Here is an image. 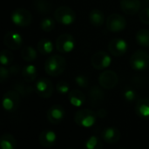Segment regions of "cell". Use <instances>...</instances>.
<instances>
[{
    "label": "cell",
    "mask_w": 149,
    "mask_h": 149,
    "mask_svg": "<svg viewBox=\"0 0 149 149\" xmlns=\"http://www.w3.org/2000/svg\"><path fill=\"white\" fill-rule=\"evenodd\" d=\"M56 90L60 94H66L70 92V86L65 81H58L56 85Z\"/></svg>",
    "instance_id": "4dcf8cb0"
},
{
    "label": "cell",
    "mask_w": 149,
    "mask_h": 149,
    "mask_svg": "<svg viewBox=\"0 0 149 149\" xmlns=\"http://www.w3.org/2000/svg\"><path fill=\"white\" fill-rule=\"evenodd\" d=\"M66 68V61L60 55H52L45 62V71L51 77H58L61 75Z\"/></svg>",
    "instance_id": "6da1fadb"
},
{
    "label": "cell",
    "mask_w": 149,
    "mask_h": 149,
    "mask_svg": "<svg viewBox=\"0 0 149 149\" xmlns=\"http://www.w3.org/2000/svg\"><path fill=\"white\" fill-rule=\"evenodd\" d=\"M124 98L128 102H132V101L135 100V99H136V93H135V91L133 90V89H127L124 92Z\"/></svg>",
    "instance_id": "e575fe53"
},
{
    "label": "cell",
    "mask_w": 149,
    "mask_h": 149,
    "mask_svg": "<svg viewBox=\"0 0 149 149\" xmlns=\"http://www.w3.org/2000/svg\"><path fill=\"white\" fill-rule=\"evenodd\" d=\"M20 93L16 90H10L3 94V107L7 112L16 111L20 105Z\"/></svg>",
    "instance_id": "8992f818"
},
{
    "label": "cell",
    "mask_w": 149,
    "mask_h": 149,
    "mask_svg": "<svg viewBox=\"0 0 149 149\" xmlns=\"http://www.w3.org/2000/svg\"><path fill=\"white\" fill-rule=\"evenodd\" d=\"M136 41L142 47H149V30L142 29L136 33Z\"/></svg>",
    "instance_id": "4316f807"
},
{
    "label": "cell",
    "mask_w": 149,
    "mask_h": 149,
    "mask_svg": "<svg viewBox=\"0 0 149 149\" xmlns=\"http://www.w3.org/2000/svg\"><path fill=\"white\" fill-rule=\"evenodd\" d=\"M3 43L10 50H18L23 44L22 36L15 31H7L3 37Z\"/></svg>",
    "instance_id": "5bb4252c"
},
{
    "label": "cell",
    "mask_w": 149,
    "mask_h": 149,
    "mask_svg": "<svg viewBox=\"0 0 149 149\" xmlns=\"http://www.w3.org/2000/svg\"><path fill=\"white\" fill-rule=\"evenodd\" d=\"M140 20L145 24H149V7L145 8L140 12Z\"/></svg>",
    "instance_id": "836d02e7"
},
{
    "label": "cell",
    "mask_w": 149,
    "mask_h": 149,
    "mask_svg": "<svg viewBox=\"0 0 149 149\" xmlns=\"http://www.w3.org/2000/svg\"><path fill=\"white\" fill-rule=\"evenodd\" d=\"M89 21L93 26L100 27L104 24L105 15L100 10L94 9L91 10V12L89 13Z\"/></svg>",
    "instance_id": "44dd1931"
},
{
    "label": "cell",
    "mask_w": 149,
    "mask_h": 149,
    "mask_svg": "<svg viewBox=\"0 0 149 149\" xmlns=\"http://www.w3.org/2000/svg\"><path fill=\"white\" fill-rule=\"evenodd\" d=\"M75 83L81 88H86L89 86V80L84 75H78L75 77Z\"/></svg>",
    "instance_id": "d6a6232c"
},
{
    "label": "cell",
    "mask_w": 149,
    "mask_h": 149,
    "mask_svg": "<svg viewBox=\"0 0 149 149\" xmlns=\"http://www.w3.org/2000/svg\"><path fill=\"white\" fill-rule=\"evenodd\" d=\"M14 59V55L9 50H3L1 52V56H0V62L2 65H9L13 62Z\"/></svg>",
    "instance_id": "f1b7e54d"
},
{
    "label": "cell",
    "mask_w": 149,
    "mask_h": 149,
    "mask_svg": "<svg viewBox=\"0 0 149 149\" xmlns=\"http://www.w3.org/2000/svg\"><path fill=\"white\" fill-rule=\"evenodd\" d=\"M9 70H10V74H17V73L19 72V67H18L17 65H14V66H11Z\"/></svg>",
    "instance_id": "74e56055"
},
{
    "label": "cell",
    "mask_w": 149,
    "mask_h": 149,
    "mask_svg": "<svg viewBox=\"0 0 149 149\" xmlns=\"http://www.w3.org/2000/svg\"><path fill=\"white\" fill-rule=\"evenodd\" d=\"M108 51L114 57H121L127 51V43L122 38H113L108 44Z\"/></svg>",
    "instance_id": "4fadbf2b"
},
{
    "label": "cell",
    "mask_w": 149,
    "mask_h": 149,
    "mask_svg": "<svg viewBox=\"0 0 149 149\" xmlns=\"http://www.w3.org/2000/svg\"><path fill=\"white\" fill-rule=\"evenodd\" d=\"M0 146L2 149H15L16 140L10 134H4L1 136Z\"/></svg>",
    "instance_id": "d4e9b609"
},
{
    "label": "cell",
    "mask_w": 149,
    "mask_h": 149,
    "mask_svg": "<svg viewBox=\"0 0 149 149\" xmlns=\"http://www.w3.org/2000/svg\"><path fill=\"white\" fill-rule=\"evenodd\" d=\"M103 141L107 144H115L120 139V132L116 127H107L101 133Z\"/></svg>",
    "instance_id": "2e32d148"
},
{
    "label": "cell",
    "mask_w": 149,
    "mask_h": 149,
    "mask_svg": "<svg viewBox=\"0 0 149 149\" xmlns=\"http://www.w3.org/2000/svg\"><path fill=\"white\" fill-rule=\"evenodd\" d=\"M21 57L26 62H32L37 58V52L31 46H24L21 50Z\"/></svg>",
    "instance_id": "484cf974"
},
{
    "label": "cell",
    "mask_w": 149,
    "mask_h": 149,
    "mask_svg": "<svg viewBox=\"0 0 149 149\" xmlns=\"http://www.w3.org/2000/svg\"><path fill=\"white\" fill-rule=\"evenodd\" d=\"M148 148H149V144H148Z\"/></svg>",
    "instance_id": "f35d334b"
},
{
    "label": "cell",
    "mask_w": 149,
    "mask_h": 149,
    "mask_svg": "<svg viewBox=\"0 0 149 149\" xmlns=\"http://www.w3.org/2000/svg\"><path fill=\"white\" fill-rule=\"evenodd\" d=\"M135 112L138 116L143 119H149V98L140 99L135 106Z\"/></svg>",
    "instance_id": "d6986e66"
},
{
    "label": "cell",
    "mask_w": 149,
    "mask_h": 149,
    "mask_svg": "<svg viewBox=\"0 0 149 149\" xmlns=\"http://www.w3.org/2000/svg\"><path fill=\"white\" fill-rule=\"evenodd\" d=\"M55 20L61 24L70 25L76 20L75 11L68 6H60L57 8L53 13Z\"/></svg>",
    "instance_id": "3957f363"
},
{
    "label": "cell",
    "mask_w": 149,
    "mask_h": 149,
    "mask_svg": "<svg viewBox=\"0 0 149 149\" xmlns=\"http://www.w3.org/2000/svg\"><path fill=\"white\" fill-rule=\"evenodd\" d=\"M121 10L127 15H134L140 11V0H120Z\"/></svg>",
    "instance_id": "e0dca14e"
},
{
    "label": "cell",
    "mask_w": 149,
    "mask_h": 149,
    "mask_svg": "<svg viewBox=\"0 0 149 149\" xmlns=\"http://www.w3.org/2000/svg\"><path fill=\"white\" fill-rule=\"evenodd\" d=\"M22 77L26 82H33L37 78V69L33 65H25L22 70Z\"/></svg>",
    "instance_id": "603a6c76"
},
{
    "label": "cell",
    "mask_w": 149,
    "mask_h": 149,
    "mask_svg": "<svg viewBox=\"0 0 149 149\" xmlns=\"http://www.w3.org/2000/svg\"><path fill=\"white\" fill-rule=\"evenodd\" d=\"M106 24L110 31L120 32L127 27V20L123 16L113 13L107 17Z\"/></svg>",
    "instance_id": "9c48e42d"
},
{
    "label": "cell",
    "mask_w": 149,
    "mask_h": 149,
    "mask_svg": "<svg viewBox=\"0 0 149 149\" xmlns=\"http://www.w3.org/2000/svg\"><path fill=\"white\" fill-rule=\"evenodd\" d=\"M33 7L40 14H47L52 10V3L49 0H34Z\"/></svg>",
    "instance_id": "7402d4cb"
},
{
    "label": "cell",
    "mask_w": 149,
    "mask_h": 149,
    "mask_svg": "<svg viewBox=\"0 0 149 149\" xmlns=\"http://www.w3.org/2000/svg\"><path fill=\"white\" fill-rule=\"evenodd\" d=\"M65 111L60 105H53L49 107L46 113V117L51 124L58 125L61 123L65 118Z\"/></svg>",
    "instance_id": "7c38bea8"
},
{
    "label": "cell",
    "mask_w": 149,
    "mask_h": 149,
    "mask_svg": "<svg viewBox=\"0 0 149 149\" xmlns=\"http://www.w3.org/2000/svg\"><path fill=\"white\" fill-rule=\"evenodd\" d=\"M10 74V70L7 69L4 65H2L0 68V82L3 83L4 81H6Z\"/></svg>",
    "instance_id": "d590c367"
},
{
    "label": "cell",
    "mask_w": 149,
    "mask_h": 149,
    "mask_svg": "<svg viewBox=\"0 0 149 149\" xmlns=\"http://www.w3.org/2000/svg\"><path fill=\"white\" fill-rule=\"evenodd\" d=\"M104 93L103 91L99 88L98 86H93L89 91V100L90 103L93 107L99 106L100 103H102L104 100Z\"/></svg>",
    "instance_id": "ffe728a7"
},
{
    "label": "cell",
    "mask_w": 149,
    "mask_h": 149,
    "mask_svg": "<svg viewBox=\"0 0 149 149\" xmlns=\"http://www.w3.org/2000/svg\"><path fill=\"white\" fill-rule=\"evenodd\" d=\"M38 141L42 147L49 148L55 145L57 141V135L54 131L50 129H45L40 133Z\"/></svg>",
    "instance_id": "9a60e30c"
},
{
    "label": "cell",
    "mask_w": 149,
    "mask_h": 149,
    "mask_svg": "<svg viewBox=\"0 0 149 149\" xmlns=\"http://www.w3.org/2000/svg\"><path fill=\"white\" fill-rule=\"evenodd\" d=\"M35 91L40 98L48 99L52 95L54 91V86L50 79L46 78H42L36 82Z\"/></svg>",
    "instance_id": "ba28073f"
},
{
    "label": "cell",
    "mask_w": 149,
    "mask_h": 149,
    "mask_svg": "<svg viewBox=\"0 0 149 149\" xmlns=\"http://www.w3.org/2000/svg\"><path fill=\"white\" fill-rule=\"evenodd\" d=\"M11 21L14 24L19 27L29 26L32 22L31 13L24 8H17L11 13Z\"/></svg>",
    "instance_id": "5b68a950"
},
{
    "label": "cell",
    "mask_w": 149,
    "mask_h": 149,
    "mask_svg": "<svg viewBox=\"0 0 149 149\" xmlns=\"http://www.w3.org/2000/svg\"><path fill=\"white\" fill-rule=\"evenodd\" d=\"M97 113L93 112L91 109H81L79 110L74 115L75 123L85 128H88L93 127L97 120Z\"/></svg>",
    "instance_id": "7a4b0ae2"
},
{
    "label": "cell",
    "mask_w": 149,
    "mask_h": 149,
    "mask_svg": "<svg viewBox=\"0 0 149 149\" xmlns=\"http://www.w3.org/2000/svg\"><path fill=\"white\" fill-rule=\"evenodd\" d=\"M38 51L43 55H48L52 52L53 51V45L51 40L46 38L40 39L37 44Z\"/></svg>",
    "instance_id": "cb8c5ba5"
},
{
    "label": "cell",
    "mask_w": 149,
    "mask_h": 149,
    "mask_svg": "<svg viewBox=\"0 0 149 149\" xmlns=\"http://www.w3.org/2000/svg\"><path fill=\"white\" fill-rule=\"evenodd\" d=\"M130 65L135 71H143L149 65V53L144 50H138L130 58Z\"/></svg>",
    "instance_id": "277c9868"
},
{
    "label": "cell",
    "mask_w": 149,
    "mask_h": 149,
    "mask_svg": "<svg viewBox=\"0 0 149 149\" xmlns=\"http://www.w3.org/2000/svg\"><path fill=\"white\" fill-rule=\"evenodd\" d=\"M97 115L99 118H105L107 115V111L105 108H100L97 112Z\"/></svg>",
    "instance_id": "8d00e7d4"
},
{
    "label": "cell",
    "mask_w": 149,
    "mask_h": 149,
    "mask_svg": "<svg viewBox=\"0 0 149 149\" xmlns=\"http://www.w3.org/2000/svg\"><path fill=\"white\" fill-rule=\"evenodd\" d=\"M55 27V21L51 17H45L40 22V29L45 32L52 31Z\"/></svg>",
    "instance_id": "f546056e"
},
{
    "label": "cell",
    "mask_w": 149,
    "mask_h": 149,
    "mask_svg": "<svg viewBox=\"0 0 149 149\" xmlns=\"http://www.w3.org/2000/svg\"><path fill=\"white\" fill-rule=\"evenodd\" d=\"M15 90L17 91L21 95H26L32 92V88L31 86H27L23 83H18L15 86Z\"/></svg>",
    "instance_id": "1f68e13d"
},
{
    "label": "cell",
    "mask_w": 149,
    "mask_h": 149,
    "mask_svg": "<svg viewBox=\"0 0 149 149\" xmlns=\"http://www.w3.org/2000/svg\"><path fill=\"white\" fill-rule=\"evenodd\" d=\"M68 100L72 106L79 107L84 105L86 101V96L80 90L72 89L68 93Z\"/></svg>",
    "instance_id": "ac0fdd59"
},
{
    "label": "cell",
    "mask_w": 149,
    "mask_h": 149,
    "mask_svg": "<svg viewBox=\"0 0 149 149\" xmlns=\"http://www.w3.org/2000/svg\"><path fill=\"white\" fill-rule=\"evenodd\" d=\"M119 82L118 74L112 70H107L101 72L99 76V84L105 89L114 88Z\"/></svg>",
    "instance_id": "30bf717a"
},
{
    "label": "cell",
    "mask_w": 149,
    "mask_h": 149,
    "mask_svg": "<svg viewBox=\"0 0 149 149\" xmlns=\"http://www.w3.org/2000/svg\"><path fill=\"white\" fill-rule=\"evenodd\" d=\"M56 49L60 53L71 52L75 47V38L69 33L59 35L56 39Z\"/></svg>",
    "instance_id": "52a82bcc"
},
{
    "label": "cell",
    "mask_w": 149,
    "mask_h": 149,
    "mask_svg": "<svg viewBox=\"0 0 149 149\" xmlns=\"http://www.w3.org/2000/svg\"><path fill=\"white\" fill-rule=\"evenodd\" d=\"M112 59L108 53L100 51L95 52L91 58V65L97 70H103L111 65Z\"/></svg>",
    "instance_id": "8fae6325"
},
{
    "label": "cell",
    "mask_w": 149,
    "mask_h": 149,
    "mask_svg": "<svg viewBox=\"0 0 149 149\" xmlns=\"http://www.w3.org/2000/svg\"><path fill=\"white\" fill-rule=\"evenodd\" d=\"M85 148L87 149H101L103 148V144L99 137L92 136L86 141Z\"/></svg>",
    "instance_id": "83f0119b"
}]
</instances>
